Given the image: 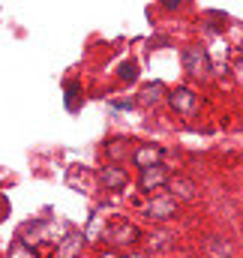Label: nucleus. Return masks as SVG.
<instances>
[{"instance_id":"nucleus-1","label":"nucleus","mask_w":243,"mask_h":258,"mask_svg":"<svg viewBox=\"0 0 243 258\" xmlns=\"http://www.w3.org/2000/svg\"><path fill=\"white\" fill-rule=\"evenodd\" d=\"M183 66H186V72H189L192 78L210 75V60H207V54H204L201 48H186V51H183Z\"/></svg>"},{"instance_id":"nucleus-2","label":"nucleus","mask_w":243,"mask_h":258,"mask_svg":"<svg viewBox=\"0 0 243 258\" xmlns=\"http://www.w3.org/2000/svg\"><path fill=\"white\" fill-rule=\"evenodd\" d=\"M159 159H162V147H156V144H141V147L132 150V162H135L141 171H144V168H153V165H162Z\"/></svg>"},{"instance_id":"nucleus-3","label":"nucleus","mask_w":243,"mask_h":258,"mask_svg":"<svg viewBox=\"0 0 243 258\" xmlns=\"http://www.w3.org/2000/svg\"><path fill=\"white\" fill-rule=\"evenodd\" d=\"M105 237H108L111 246H129V243H135V240L141 237V231H138L135 225H129V222H114V228H111Z\"/></svg>"},{"instance_id":"nucleus-4","label":"nucleus","mask_w":243,"mask_h":258,"mask_svg":"<svg viewBox=\"0 0 243 258\" xmlns=\"http://www.w3.org/2000/svg\"><path fill=\"white\" fill-rule=\"evenodd\" d=\"M168 102H171V108H174V111H180V114H192V111L198 108L195 93H192V90H186V87L171 90V93H168Z\"/></svg>"},{"instance_id":"nucleus-5","label":"nucleus","mask_w":243,"mask_h":258,"mask_svg":"<svg viewBox=\"0 0 243 258\" xmlns=\"http://www.w3.org/2000/svg\"><path fill=\"white\" fill-rule=\"evenodd\" d=\"M138 183H141V189H159V186H165V183H171V177H168V171L162 168V165H153V168H144L141 171V177H138Z\"/></svg>"},{"instance_id":"nucleus-6","label":"nucleus","mask_w":243,"mask_h":258,"mask_svg":"<svg viewBox=\"0 0 243 258\" xmlns=\"http://www.w3.org/2000/svg\"><path fill=\"white\" fill-rule=\"evenodd\" d=\"M99 180H102L105 189H123V186H126V171L117 168V165H105V168L99 171Z\"/></svg>"},{"instance_id":"nucleus-7","label":"nucleus","mask_w":243,"mask_h":258,"mask_svg":"<svg viewBox=\"0 0 243 258\" xmlns=\"http://www.w3.org/2000/svg\"><path fill=\"white\" fill-rule=\"evenodd\" d=\"M81 246H84V234L72 231V234H66V240L60 243V249H57V258H75L78 252H81Z\"/></svg>"},{"instance_id":"nucleus-8","label":"nucleus","mask_w":243,"mask_h":258,"mask_svg":"<svg viewBox=\"0 0 243 258\" xmlns=\"http://www.w3.org/2000/svg\"><path fill=\"white\" fill-rule=\"evenodd\" d=\"M162 93H165V87H162V84L156 81V84H147V87H144V90L138 93V99H141L144 105H156V102L162 99Z\"/></svg>"},{"instance_id":"nucleus-9","label":"nucleus","mask_w":243,"mask_h":258,"mask_svg":"<svg viewBox=\"0 0 243 258\" xmlns=\"http://www.w3.org/2000/svg\"><path fill=\"white\" fill-rule=\"evenodd\" d=\"M153 219H168L171 213H174V201L171 198H159L156 204H150V210H147Z\"/></svg>"},{"instance_id":"nucleus-10","label":"nucleus","mask_w":243,"mask_h":258,"mask_svg":"<svg viewBox=\"0 0 243 258\" xmlns=\"http://www.w3.org/2000/svg\"><path fill=\"white\" fill-rule=\"evenodd\" d=\"M168 186H171V192L180 195V198H195V183H189L186 177H174Z\"/></svg>"},{"instance_id":"nucleus-11","label":"nucleus","mask_w":243,"mask_h":258,"mask_svg":"<svg viewBox=\"0 0 243 258\" xmlns=\"http://www.w3.org/2000/svg\"><path fill=\"white\" fill-rule=\"evenodd\" d=\"M6 258H36V252H33V246H27L24 240H15V243L9 246V255Z\"/></svg>"},{"instance_id":"nucleus-12","label":"nucleus","mask_w":243,"mask_h":258,"mask_svg":"<svg viewBox=\"0 0 243 258\" xmlns=\"http://www.w3.org/2000/svg\"><path fill=\"white\" fill-rule=\"evenodd\" d=\"M78 93H81V84L78 81H66V108L69 111L78 108Z\"/></svg>"},{"instance_id":"nucleus-13","label":"nucleus","mask_w":243,"mask_h":258,"mask_svg":"<svg viewBox=\"0 0 243 258\" xmlns=\"http://www.w3.org/2000/svg\"><path fill=\"white\" fill-rule=\"evenodd\" d=\"M135 78H138V63H135V60H126V63L120 66V81L129 84V81H135Z\"/></svg>"},{"instance_id":"nucleus-14","label":"nucleus","mask_w":243,"mask_h":258,"mask_svg":"<svg viewBox=\"0 0 243 258\" xmlns=\"http://www.w3.org/2000/svg\"><path fill=\"white\" fill-rule=\"evenodd\" d=\"M120 147H123V141H120V138H114V141H108V144H105V153H108V159H123L126 153H123Z\"/></svg>"},{"instance_id":"nucleus-15","label":"nucleus","mask_w":243,"mask_h":258,"mask_svg":"<svg viewBox=\"0 0 243 258\" xmlns=\"http://www.w3.org/2000/svg\"><path fill=\"white\" fill-rule=\"evenodd\" d=\"M162 6H165V9H171V12H174V9H180V0H162Z\"/></svg>"},{"instance_id":"nucleus-16","label":"nucleus","mask_w":243,"mask_h":258,"mask_svg":"<svg viewBox=\"0 0 243 258\" xmlns=\"http://www.w3.org/2000/svg\"><path fill=\"white\" fill-rule=\"evenodd\" d=\"M96 258H120V255H117V252H99Z\"/></svg>"},{"instance_id":"nucleus-17","label":"nucleus","mask_w":243,"mask_h":258,"mask_svg":"<svg viewBox=\"0 0 243 258\" xmlns=\"http://www.w3.org/2000/svg\"><path fill=\"white\" fill-rule=\"evenodd\" d=\"M129 258H147V255H129Z\"/></svg>"}]
</instances>
